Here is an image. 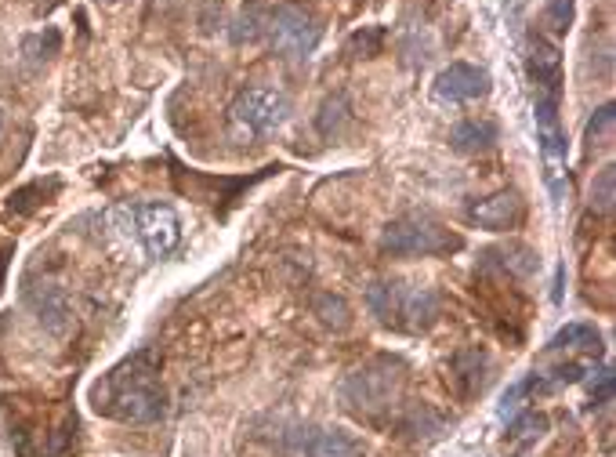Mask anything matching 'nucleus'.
<instances>
[{
	"label": "nucleus",
	"mask_w": 616,
	"mask_h": 457,
	"mask_svg": "<svg viewBox=\"0 0 616 457\" xmlns=\"http://www.w3.org/2000/svg\"><path fill=\"white\" fill-rule=\"evenodd\" d=\"M26 305H30V312L37 316V323H40L48 334H65L69 323H73V305H69L65 291L55 287V284L33 287V291L26 294Z\"/></svg>",
	"instance_id": "nucleus-11"
},
{
	"label": "nucleus",
	"mask_w": 616,
	"mask_h": 457,
	"mask_svg": "<svg viewBox=\"0 0 616 457\" xmlns=\"http://www.w3.org/2000/svg\"><path fill=\"white\" fill-rule=\"evenodd\" d=\"M497 142V124L493 120H461L450 131V145L457 153H486Z\"/></svg>",
	"instance_id": "nucleus-13"
},
{
	"label": "nucleus",
	"mask_w": 616,
	"mask_h": 457,
	"mask_svg": "<svg viewBox=\"0 0 616 457\" xmlns=\"http://www.w3.org/2000/svg\"><path fill=\"white\" fill-rule=\"evenodd\" d=\"M367 305L381 327L399 330V334H421L438 320V294L424 284L377 280L367 291Z\"/></svg>",
	"instance_id": "nucleus-3"
},
{
	"label": "nucleus",
	"mask_w": 616,
	"mask_h": 457,
	"mask_svg": "<svg viewBox=\"0 0 616 457\" xmlns=\"http://www.w3.org/2000/svg\"><path fill=\"white\" fill-rule=\"evenodd\" d=\"M308 457H363V450L341 432H316L305 439Z\"/></svg>",
	"instance_id": "nucleus-14"
},
{
	"label": "nucleus",
	"mask_w": 616,
	"mask_h": 457,
	"mask_svg": "<svg viewBox=\"0 0 616 457\" xmlns=\"http://www.w3.org/2000/svg\"><path fill=\"white\" fill-rule=\"evenodd\" d=\"M490 73L482 66H472V62H450L443 73L435 76L431 91L438 102H475V99H486L490 95Z\"/></svg>",
	"instance_id": "nucleus-8"
},
{
	"label": "nucleus",
	"mask_w": 616,
	"mask_h": 457,
	"mask_svg": "<svg viewBox=\"0 0 616 457\" xmlns=\"http://www.w3.org/2000/svg\"><path fill=\"white\" fill-rule=\"evenodd\" d=\"M559 348H594L598 352V330L591 323H569L548 341V352H559Z\"/></svg>",
	"instance_id": "nucleus-15"
},
{
	"label": "nucleus",
	"mask_w": 616,
	"mask_h": 457,
	"mask_svg": "<svg viewBox=\"0 0 616 457\" xmlns=\"http://www.w3.org/2000/svg\"><path fill=\"white\" fill-rule=\"evenodd\" d=\"M291 117V102L273 87H247L232 102V124L254 138L276 135Z\"/></svg>",
	"instance_id": "nucleus-6"
},
{
	"label": "nucleus",
	"mask_w": 616,
	"mask_h": 457,
	"mask_svg": "<svg viewBox=\"0 0 616 457\" xmlns=\"http://www.w3.org/2000/svg\"><path fill=\"white\" fill-rule=\"evenodd\" d=\"M461 247H464V236L447 229L428 211L399 215L381 233V250L392 258H443V254H457Z\"/></svg>",
	"instance_id": "nucleus-4"
},
{
	"label": "nucleus",
	"mask_w": 616,
	"mask_h": 457,
	"mask_svg": "<svg viewBox=\"0 0 616 457\" xmlns=\"http://www.w3.org/2000/svg\"><path fill=\"white\" fill-rule=\"evenodd\" d=\"M612 117H616V113H612V106H602V110L587 120V127H584V142H587V145H602V142L609 138V131H612Z\"/></svg>",
	"instance_id": "nucleus-20"
},
{
	"label": "nucleus",
	"mask_w": 616,
	"mask_h": 457,
	"mask_svg": "<svg viewBox=\"0 0 616 457\" xmlns=\"http://www.w3.org/2000/svg\"><path fill=\"white\" fill-rule=\"evenodd\" d=\"M544 432H548V417L537 414V410H530V414H522V417L508 428V439H511V443H534V439H541Z\"/></svg>",
	"instance_id": "nucleus-17"
},
{
	"label": "nucleus",
	"mask_w": 616,
	"mask_h": 457,
	"mask_svg": "<svg viewBox=\"0 0 616 457\" xmlns=\"http://www.w3.org/2000/svg\"><path fill=\"white\" fill-rule=\"evenodd\" d=\"M486 371H490V356L479 345L454 352V359H450V385H454L457 400H464V403L475 400L486 389Z\"/></svg>",
	"instance_id": "nucleus-10"
},
{
	"label": "nucleus",
	"mask_w": 616,
	"mask_h": 457,
	"mask_svg": "<svg viewBox=\"0 0 616 457\" xmlns=\"http://www.w3.org/2000/svg\"><path fill=\"white\" fill-rule=\"evenodd\" d=\"M569 22H573V0H555V4L548 8V26L555 33H566Z\"/></svg>",
	"instance_id": "nucleus-22"
},
{
	"label": "nucleus",
	"mask_w": 616,
	"mask_h": 457,
	"mask_svg": "<svg viewBox=\"0 0 616 457\" xmlns=\"http://www.w3.org/2000/svg\"><path fill=\"white\" fill-rule=\"evenodd\" d=\"M91 407L102 417L124 425H145L163 414V385H160V356L152 348H138L109 374L91 385Z\"/></svg>",
	"instance_id": "nucleus-1"
},
{
	"label": "nucleus",
	"mask_w": 616,
	"mask_h": 457,
	"mask_svg": "<svg viewBox=\"0 0 616 457\" xmlns=\"http://www.w3.org/2000/svg\"><path fill=\"white\" fill-rule=\"evenodd\" d=\"M0 138H4V110H0Z\"/></svg>",
	"instance_id": "nucleus-25"
},
{
	"label": "nucleus",
	"mask_w": 616,
	"mask_h": 457,
	"mask_svg": "<svg viewBox=\"0 0 616 457\" xmlns=\"http://www.w3.org/2000/svg\"><path fill=\"white\" fill-rule=\"evenodd\" d=\"M403 396H406V363L395 356H377L341 382V403L370 425H385L403 407Z\"/></svg>",
	"instance_id": "nucleus-2"
},
{
	"label": "nucleus",
	"mask_w": 616,
	"mask_h": 457,
	"mask_svg": "<svg viewBox=\"0 0 616 457\" xmlns=\"http://www.w3.org/2000/svg\"><path fill=\"white\" fill-rule=\"evenodd\" d=\"M525 69H530V80L537 87V95L559 99V91H562V55H559V48H551L544 40H534Z\"/></svg>",
	"instance_id": "nucleus-12"
},
{
	"label": "nucleus",
	"mask_w": 616,
	"mask_h": 457,
	"mask_svg": "<svg viewBox=\"0 0 616 457\" xmlns=\"http://www.w3.org/2000/svg\"><path fill=\"white\" fill-rule=\"evenodd\" d=\"M468 222L490 233H511L525 222V200L518 189H500L493 197H482L468 207Z\"/></svg>",
	"instance_id": "nucleus-9"
},
{
	"label": "nucleus",
	"mask_w": 616,
	"mask_h": 457,
	"mask_svg": "<svg viewBox=\"0 0 616 457\" xmlns=\"http://www.w3.org/2000/svg\"><path fill=\"white\" fill-rule=\"evenodd\" d=\"M319 312H323V320H326V323L348 327V309H344V302H341V298H323V302H319Z\"/></svg>",
	"instance_id": "nucleus-24"
},
{
	"label": "nucleus",
	"mask_w": 616,
	"mask_h": 457,
	"mask_svg": "<svg viewBox=\"0 0 616 457\" xmlns=\"http://www.w3.org/2000/svg\"><path fill=\"white\" fill-rule=\"evenodd\" d=\"M58 44H62V33H58V30H44V33L26 37L22 51H26L30 62H44V58H51V55L58 51Z\"/></svg>",
	"instance_id": "nucleus-18"
},
{
	"label": "nucleus",
	"mask_w": 616,
	"mask_h": 457,
	"mask_svg": "<svg viewBox=\"0 0 616 457\" xmlns=\"http://www.w3.org/2000/svg\"><path fill=\"white\" fill-rule=\"evenodd\" d=\"M381 48H385L381 26H363L348 37V55H356V58H374V55H381Z\"/></svg>",
	"instance_id": "nucleus-16"
},
{
	"label": "nucleus",
	"mask_w": 616,
	"mask_h": 457,
	"mask_svg": "<svg viewBox=\"0 0 616 457\" xmlns=\"http://www.w3.org/2000/svg\"><path fill=\"white\" fill-rule=\"evenodd\" d=\"M319 37H323V26L298 4H283V8H276L269 15V40H273L276 51H283L291 58L312 55Z\"/></svg>",
	"instance_id": "nucleus-7"
},
{
	"label": "nucleus",
	"mask_w": 616,
	"mask_h": 457,
	"mask_svg": "<svg viewBox=\"0 0 616 457\" xmlns=\"http://www.w3.org/2000/svg\"><path fill=\"white\" fill-rule=\"evenodd\" d=\"M541 389H548L541 374H534V378H525V382L511 385V389H508V392L500 396V414L508 417L511 410H518V407H522V400H525V396H534V392H541Z\"/></svg>",
	"instance_id": "nucleus-19"
},
{
	"label": "nucleus",
	"mask_w": 616,
	"mask_h": 457,
	"mask_svg": "<svg viewBox=\"0 0 616 457\" xmlns=\"http://www.w3.org/2000/svg\"><path fill=\"white\" fill-rule=\"evenodd\" d=\"M117 225L134 236L149 258H167L182 240V222L167 204H124L117 211Z\"/></svg>",
	"instance_id": "nucleus-5"
},
{
	"label": "nucleus",
	"mask_w": 616,
	"mask_h": 457,
	"mask_svg": "<svg viewBox=\"0 0 616 457\" xmlns=\"http://www.w3.org/2000/svg\"><path fill=\"white\" fill-rule=\"evenodd\" d=\"M591 207H598V211L612 207V167H602L598 178L591 181Z\"/></svg>",
	"instance_id": "nucleus-21"
},
{
	"label": "nucleus",
	"mask_w": 616,
	"mask_h": 457,
	"mask_svg": "<svg viewBox=\"0 0 616 457\" xmlns=\"http://www.w3.org/2000/svg\"><path fill=\"white\" fill-rule=\"evenodd\" d=\"M33 197H44V181H33V186H26V189H19L15 197H12V211H19V215H30L40 200H33Z\"/></svg>",
	"instance_id": "nucleus-23"
}]
</instances>
